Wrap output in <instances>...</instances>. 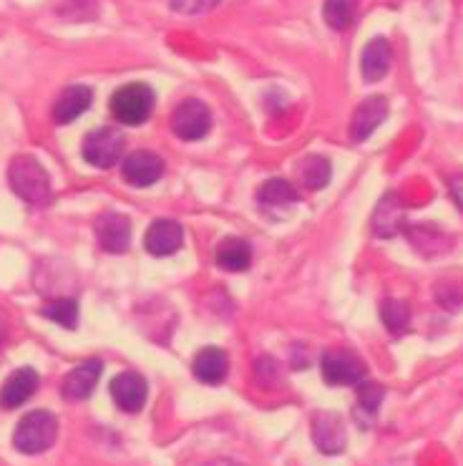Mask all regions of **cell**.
<instances>
[{"mask_svg":"<svg viewBox=\"0 0 463 466\" xmlns=\"http://www.w3.org/2000/svg\"><path fill=\"white\" fill-rule=\"evenodd\" d=\"M96 239L98 248L111 255H121L126 252L131 245V222L126 215L119 212H104L96 219Z\"/></svg>","mask_w":463,"mask_h":466,"instance_id":"cell-7","label":"cell"},{"mask_svg":"<svg viewBox=\"0 0 463 466\" xmlns=\"http://www.w3.org/2000/svg\"><path fill=\"white\" fill-rule=\"evenodd\" d=\"M91 101H94V91L88 86H68L64 94L58 96V101H55L54 121L55 124H61V127L71 124V121L78 119L84 111H88Z\"/></svg>","mask_w":463,"mask_h":466,"instance_id":"cell-18","label":"cell"},{"mask_svg":"<svg viewBox=\"0 0 463 466\" xmlns=\"http://www.w3.org/2000/svg\"><path fill=\"white\" fill-rule=\"evenodd\" d=\"M41 315L48 318V320H54L55 326L74 330L75 323H78V303H75L74 298H58V300H51L48 305H44Z\"/></svg>","mask_w":463,"mask_h":466,"instance_id":"cell-24","label":"cell"},{"mask_svg":"<svg viewBox=\"0 0 463 466\" xmlns=\"http://www.w3.org/2000/svg\"><path fill=\"white\" fill-rule=\"evenodd\" d=\"M8 185L25 205L45 207L51 202V177L35 157L21 154L8 167Z\"/></svg>","mask_w":463,"mask_h":466,"instance_id":"cell-1","label":"cell"},{"mask_svg":"<svg viewBox=\"0 0 463 466\" xmlns=\"http://www.w3.org/2000/svg\"><path fill=\"white\" fill-rule=\"evenodd\" d=\"M383 396H386V389L380 383H376V380L357 383V411L367 413L373 419L377 409H380V403H383Z\"/></svg>","mask_w":463,"mask_h":466,"instance_id":"cell-25","label":"cell"},{"mask_svg":"<svg viewBox=\"0 0 463 466\" xmlns=\"http://www.w3.org/2000/svg\"><path fill=\"white\" fill-rule=\"evenodd\" d=\"M380 318L393 336H403L410 326V308L403 300H383L380 305Z\"/></svg>","mask_w":463,"mask_h":466,"instance_id":"cell-23","label":"cell"},{"mask_svg":"<svg viewBox=\"0 0 463 466\" xmlns=\"http://www.w3.org/2000/svg\"><path fill=\"white\" fill-rule=\"evenodd\" d=\"M3 333H5V328H3V320H0V340H3Z\"/></svg>","mask_w":463,"mask_h":466,"instance_id":"cell-29","label":"cell"},{"mask_svg":"<svg viewBox=\"0 0 463 466\" xmlns=\"http://www.w3.org/2000/svg\"><path fill=\"white\" fill-rule=\"evenodd\" d=\"M393 64V48L386 38H373L367 41L360 56V74L366 78L367 84H376L380 78H386Z\"/></svg>","mask_w":463,"mask_h":466,"instance_id":"cell-15","label":"cell"},{"mask_svg":"<svg viewBox=\"0 0 463 466\" xmlns=\"http://www.w3.org/2000/svg\"><path fill=\"white\" fill-rule=\"evenodd\" d=\"M330 179H333V167L320 154H310V157H305L300 162V182L310 192L325 189V187L330 185Z\"/></svg>","mask_w":463,"mask_h":466,"instance_id":"cell-21","label":"cell"},{"mask_svg":"<svg viewBox=\"0 0 463 466\" xmlns=\"http://www.w3.org/2000/svg\"><path fill=\"white\" fill-rule=\"evenodd\" d=\"M55 436H58V421L51 411H31L23 416L15 434H13V446L21 454L35 456L48 451L54 446Z\"/></svg>","mask_w":463,"mask_h":466,"instance_id":"cell-2","label":"cell"},{"mask_svg":"<svg viewBox=\"0 0 463 466\" xmlns=\"http://www.w3.org/2000/svg\"><path fill=\"white\" fill-rule=\"evenodd\" d=\"M320 373L327 386H357L366 380V363L350 350L333 348L320 360Z\"/></svg>","mask_w":463,"mask_h":466,"instance_id":"cell-5","label":"cell"},{"mask_svg":"<svg viewBox=\"0 0 463 466\" xmlns=\"http://www.w3.org/2000/svg\"><path fill=\"white\" fill-rule=\"evenodd\" d=\"M126 139L116 127H101V129L88 131L86 139H84V159L96 169H108L114 164L121 162V154H124Z\"/></svg>","mask_w":463,"mask_h":466,"instance_id":"cell-4","label":"cell"},{"mask_svg":"<svg viewBox=\"0 0 463 466\" xmlns=\"http://www.w3.org/2000/svg\"><path fill=\"white\" fill-rule=\"evenodd\" d=\"M35 389H38V373L35 370L28 369V366L13 370L5 383L0 386V409H5V411L18 409L31 399Z\"/></svg>","mask_w":463,"mask_h":466,"instance_id":"cell-13","label":"cell"},{"mask_svg":"<svg viewBox=\"0 0 463 466\" xmlns=\"http://www.w3.org/2000/svg\"><path fill=\"white\" fill-rule=\"evenodd\" d=\"M101 373H104V363L98 358L84 360L81 366H75L64 379V386H61L64 396L68 401H84V399H88L98 386Z\"/></svg>","mask_w":463,"mask_h":466,"instance_id":"cell-12","label":"cell"},{"mask_svg":"<svg viewBox=\"0 0 463 466\" xmlns=\"http://www.w3.org/2000/svg\"><path fill=\"white\" fill-rule=\"evenodd\" d=\"M164 174L162 157H156L154 152H134L129 154L124 164H121V177L126 179V185L131 187H151L154 182H159Z\"/></svg>","mask_w":463,"mask_h":466,"instance_id":"cell-9","label":"cell"},{"mask_svg":"<svg viewBox=\"0 0 463 466\" xmlns=\"http://www.w3.org/2000/svg\"><path fill=\"white\" fill-rule=\"evenodd\" d=\"M451 192H453V197H456V202H458L463 209V179H453Z\"/></svg>","mask_w":463,"mask_h":466,"instance_id":"cell-27","label":"cell"},{"mask_svg":"<svg viewBox=\"0 0 463 466\" xmlns=\"http://www.w3.org/2000/svg\"><path fill=\"white\" fill-rule=\"evenodd\" d=\"M386 119H388V101L383 96H367L353 114L350 139L357 141V144L366 141Z\"/></svg>","mask_w":463,"mask_h":466,"instance_id":"cell-11","label":"cell"},{"mask_svg":"<svg viewBox=\"0 0 463 466\" xmlns=\"http://www.w3.org/2000/svg\"><path fill=\"white\" fill-rule=\"evenodd\" d=\"M357 0H325L323 18L333 31H345L356 18Z\"/></svg>","mask_w":463,"mask_h":466,"instance_id":"cell-22","label":"cell"},{"mask_svg":"<svg viewBox=\"0 0 463 466\" xmlns=\"http://www.w3.org/2000/svg\"><path fill=\"white\" fill-rule=\"evenodd\" d=\"M154 104H156V96H154L151 86L141 84V81H134V84H126V86L114 91V96H111V114H114V119L119 121V124L139 127V124H144L151 116Z\"/></svg>","mask_w":463,"mask_h":466,"instance_id":"cell-3","label":"cell"},{"mask_svg":"<svg viewBox=\"0 0 463 466\" xmlns=\"http://www.w3.org/2000/svg\"><path fill=\"white\" fill-rule=\"evenodd\" d=\"M313 441L323 454H340L347 444L343 419L333 411L315 413L313 419Z\"/></svg>","mask_w":463,"mask_h":466,"instance_id":"cell-10","label":"cell"},{"mask_svg":"<svg viewBox=\"0 0 463 466\" xmlns=\"http://www.w3.org/2000/svg\"><path fill=\"white\" fill-rule=\"evenodd\" d=\"M373 235L376 238H396L403 229V205L396 192H388L377 202L376 212H373Z\"/></svg>","mask_w":463,"mask_h":466,"instance_id":"cell-16","label":"cell"},{"mask_svg":"<svg viewBox=\"0 0 463 466\" xmlns=\"http://www.w3.org/2000/svg\"><path fill=\"white\" fill-rule=\"evenodd\" d=\"M146 380L136 370H124L116 379L111 380V399L119 406L121 411L139 413L146 403Z\"/></svg>","mask_w":463,"mask_h":466,"instance_id":"cell-8","label":"cell"},{"mask_svg":"<svg viewBox=\"0 0 463 466\" xmlns=\"http://www.w3.org/2000/svg\"><path fill=\"white\" fill-rule=\"evenodd\" d=\"M216 265L226 272H245L252 265V248L247 239L225 238L216 245Z\"/></svg>","mask_w":463,"mask_h":466,"instance_id":"cell-20","label":"cell"},{"mask_svg":"<svg viewBox=\"0 0 463 466\" xmlns=\"http://www.w3.org/2000/svg\"><path fill=\"white\" fill-rule=\"evenodd\" d=\"M206 466H242V464L232 461V459H216V461H212V464H206Z\"/></svg>","mask_w":463,"mask_h":466,"instance_id":"cell-28","label":"cell"},{"mask_svg":"<svg viewBox=\"0 0 463 466\" xmlns=\"http://www.w3.org/2000/svg\"><path fill=\"white\" fill-rule=\"evenodd\" d=\"M212 129V111L199 98H186L172 114V131L182 141L205 139Z\"/></svg>","mask_w":463,"mask_h":466,"instance_id":"cell-6","label":"cell"},{"mask_svg":"<svg viewBox=\"0 0 463 466\" xmlns=\"http://www.w3.org/2000/svg\"><path fill=\"white\" fill-rule=\"evenodd\" d=\"M192 370L196 380H202L206 386H216L229 373V358L222 348H202L195 356Z\"/></svg>","mask_w":463,"mask_h":466,"instance_id":"cell-17","label":"cell"},{"mask_svg":"<svg viewBox=\"0 0 463 466\" xmlns=\"http://www.w3.org/2000/svg\"><path fill=\"white\" fill-rule=\"evenodd\" d=\"M257 202L267 212H282V209H290L300 202V192L285 179H267L257 189Z\"/></svg>","mask_w":463,"mask_h":466,"instance_id":"cell-19","label":"cell"},{"mask_svg":"<svg viewBox=\"0 0 463 466\" xmlns=\"http://www.w3.org/2000/svg\"><path fill=\"white\" fill-rule=\"evenodd\" d=\"M184 232L179 222L174 219H156L149 229H146V238L144 245L149 249L154 258H169L176 249L182 248Z\"/></svg>","mask_w":463,"mask_h":466,"instance_id":"cell-14","label":"cell"},{"mask_svg":"<svg viewBox=\"0 0 463 466\" xmlns=\"http://www.w3.org/2000/svg\"><path fill=\"white\" fill-rule=\"evenodd\" d=\"M169 5L179 15H205V13L215 11L219 0H169Z\"/></svg>","mask_w":463,"mask_h":466,"instance_id":"cell-26","label":"cell"}]
</instances>
